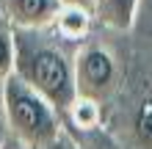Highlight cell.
<instances>
[{
	"label": "cell",
	"instance_id": "1",
	"mask_svg": "<svg viewBox=\"0 0 152 149\" xmlns=\"http://www.w3.org/2000/svg\"><path fill=\"white\" fill-rule=\"evenodd\" d=\"M14 33V75L39 91L61 116L77 100L75 89V52L58 39L53 28L11 31Z\"/></svg>",
	"mask_w": 152,
	"mask_h": 149
},
{
	"label": "cell",
	"instance_id": "2",
	"mask_svg": "<svg viewBox=\"0 0 152 149\" xmlns=\"http://www.w3.org/2000/svg\"><path fill=\"white\" fill-rule=\"evenodd\" d=\"M3 100L11 135L31 149L50 146L64 133V116L17 75H8L3 80Z\"/></svg>",
	"mask_w": 152,
	"mask_h": 149
},
{
	"label": "cell",
	"instance_id": "3",
	"mask_svg": "<svg viewBox=\"0 0 152 149\" xmlns=\"http://www.w3.org/2000/svg\"><path fill=\"white\" fill-rule=\"evenodd\" d=\"M122 72L119 61L113 58L108 47L97 41H80L75 50V89L77 97L105 102L111 94L119 89Z\"/></svg>",
	"mask_w": 152,
	"mask_h": 149
},
{
	"label": "cell",
	"instance_id": "4",
	"mask_svg": "<svg viewBox=\"0 0 152 149\" xmlns=\"http://www.w3.org/2000/svg\"><path fill=\"white\" fill-rule=\"evenodd\" d=\"M61 11L58 0H3V14L11 31H44L53 28Z\"/></svg>",
	"mask_w": 152,
	"mask_h": 149
},
{
	"label": "cell",
	"instance_id": "5",
	"mask_svg": "<svg viewBox=\"0 0 152 149\" xmlns=\"http://www.w3.org/2000/svg\"><path fill=\"white\" fill-rule=\"evenodd\" d=\"M138 6H141V0H97L94 20L100 25H105V28H111V31L124 33L136 25Z\"/></svg>",
	"mask_w": 152,
	"mask_h": 149
},
{
	"label": "cell",
	"instance_id": "6",
	"mask_svg": "<svg viewBox=\"0 0 152 149\" xmlns=\"http://www.w3.org/2000/svg\"><path fill=\"white\" fill-rule=\"evenodd\" d=\"M91 20H94V14L86 11V8L61 6L56 22H53V33H56L58 39H64V41H75V44H80V41L88 36Z\"/></svg>",
	"mask_w": 152,
	"mask_h": 149
},
{
	"label": "cell",
	"instance_id": "7",
	"mask_svg": "<svg viewBox=\"0 0 152 149\" xmlns=\"http://www.w3.org/2000/svg\"><path fill=\"white\" fill-rule=\"evenodd\" d=\"M100 105L102 102H94V100H86V97H77L72 105H69V110L64 116H72L77 127L83 130H91L100 124Z\"/></svg>",
	"mask_w": 152,
	"mask_h": 149
},
{
	"label": "cell",
	"instance_id": "8",
	"mask_svg": "<svg viewBox=\"0 0 152 149\" xmlns=\"http://www.w3.org/2000/svg\"><path fill=\"white\" fill-rule=\"evenodd\" d=\"M133 135L141 146H152V97H144L133 113Z\"/></svg>",
	"mask_w": 152,
	"mask_h": 149
},
{
	"label": "cell",
	"instance_id": "9",
	"mask_svg": "<svg viewBox=\"0 0 152 149\" xmlns=\"http://www.w3.org/2000/svg\"><path fill=\"white\" fill-rule=\"evenodd\" d=\"M14 75V33L0 28V83Z\"/></svg>",
	"mask_w": 152,
	"mask_h": 149
},
{
	"label": "cell",
	"instance_id": "10",
	"mask_svg": "<svg viewBox=\"0 0 152 149\" xmlns=\"http://www.w3.org/2000/svg\"><path fill=\"white\" fill-rule=\"evenodd\" d=\"M11 135L8 130V116H6V100H3V83H0V144Z\"/></svg>",
	"mask_w": 152,
	"mask_h": 149
},
{
	"label": "cell",
	"instance_id": "11",
	"mask_svg": "<svg viewBox=\"0 0 152 149\" xmlns=\"http://www.w3.org/2000/svg\"><path fill=\"white\" fill-rule=\"evenodd\" d=\"M61 6H77V8H86V11H91L94 14V6H97V0H58Z\"/></svg>",
	"mask_w": 152,
	"mask_h": 149
},
{
	"label": "cell",
	"instance_id": "12",
	"mask_svg": "<svg viewBox=\"0 0 152 149\" xmlns=\"http://www.w3.org/2000/svg\"><path fill=\"white\" fill-rule=\"evenodd\" d=\"M44 149H75V146H72V141H69V138H66L64 133H61V135L56 138V141H53L50 146H44Z\"/></svg>",
	"mask_w": 152,
	"mask_h": 149
},
{
	"label": "cell",
	"instance_id": "13",
	"mask_svg": "<svg viewBox=\"0 0 152 149\" xmlns=\"http://www.w3.org/2000/svg\"><path fill=\"white\" fill-rule=\"evenodd\" d=\"M0 149H31V146H28V144H22V141H17L14 135H8L6 141L0 144Z\"/></svg>",
	"mask_w": 152,
	"mask_h": 149
}]
</instances>
